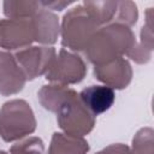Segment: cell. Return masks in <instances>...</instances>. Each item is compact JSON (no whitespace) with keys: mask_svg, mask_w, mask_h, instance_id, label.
I'll list each match as a JSON object with an SVG mask.
<instances>
[{"mask_svg":"<svg viewBox=\"0 0 154 154\" xmlns=\"http://www.w3.org/2000/svg\"><path fill=\"white\" fill-rule=\"evenodd\" d=\"M138 11L137 6L132 1H118L117 13L112 24H123L131 26L137 22Z\"/></svg>","mask_w":154,"mask_h":154,"instance_id":"cell-14","label":"cell"},{"mask_svg":"<svg viewBox=\"0 0 154 154\" xmlns=\"http://www.w3.org/2000/svg\"><path fill=\"white\" fill-rule=\"evenodd\" d=\"M85 73L87 66L82 58L63 48L58 57H55L49 70L46 72L45 78L54 84L67 87L69 84L79 83Z\"/></svg>","mask_w":154,"mask_h":154,"instance_id":"cell-5","label":"cell"},{"mask_svg":"<svg viewBox=\"0 0 154 154\" xmlns=\"http://www.w3.org/2000/svg\"><path fill=\"white\" fill-rule=\"evenodd\" d=\"M99 29L100 24L93 14L83 5H78L63 18L61 45L71 51H84Z\"/></svg>","mask_w":154,"mask_h":154,"instance_id":"cell-3","label":"cell"},{"mask_svg":"<svg viewBox=\"0 0 154 154\" xmlns=\"http://www.w3.org/2000/svg\"><path fill=\"white\" fill-rule=\"evenodd\" d=\"M36 130V119L25 100L14 99L0 108V136L5 142L20 140Z\"/></svg>","mask_w":154,"mask_h":154,"instance_id":"cell-4","label":"cell"},{"mask_svg":"<svg viewBox=\"0 0 154 154\" xmlns=\"http://www.w3.org/2000/svg\"><path fill=\"white\" fill-rule=\"evenodd\" d=\"M31 22L35 30V41L47 45H53L57 42L60 34V28L58 17L54 13L42 7L31 17Z\"/></svg>","mask_w":154,"mask_h":154,"instance_id":"cell-11","label":"cell"},{"mask_svg":"<svg viewBox=\"0 0 154 154\" xmlns=\"http://www.w3.org/2000/svg\"><path fill=\"white\" fill-rule=\"evenodd\" d=\"M136 46L131 29L123 24H108L100 28L84 49L90 63L95 66L103 65L117 58H122Z\"/></svg>","mask_w":154,"mask_h":154,"instance_id":"cell-1","label":"cell"},{"mask_svg":"<svg viewBox=\"0 0 154 154\" xmlns=\"http://www.w3.org/2000/svg\"><path fill=\"white\" fill-rule=\"evenodd\" d=\"M13 55L26 79L46 75L57 57L53 47H26Z\"/></svg>","mask_w":154,"mask_h":154,"instance_id":"cell-7","label":"cell"},{"mask_svg":"<svg viewBox=\"0 0 154 154\" xmlns=\"http://www.w3.org/2000/svg\"><path fill=\"white\" fill-rule=\"evenodd\" d=\"M45 146L41 138L29 137L10 148V154H43Z\"/></svg>","mask_w":154,"mask_h":154,"instance_id":"cell-16","label":"cell"},{"mask_svg":"<svg viewBox=\"0 0 154 154\" xmlns=\"http://www.w3.org/2000/svg\"><path fill=\"white\" fill-rule=\"evenodd\" d=\"M82 103L95 117L108 111L116 101L114 89L107 85H90L78 94Z\"/></svg>","mask_w":154,"mask_h":154,"instance_id":"cell-10","label":"cell"},{"mask_svg":"<svg viewBox=\"0 0 154 154\" xmlns=\"http://www.w3.org/2000/svg\"><path fill=\"white\" fill-rule=\"evenodd\" d=\"M96 154H132V153L128 146L117 143V144H111V146L106 147L105 149L100 150Z\"/></svg>","mask_w":154,"mask_h":154,"instance_id":"cell-17","label":"cell"},{"mask_svg":"<svg viewBox=\"0 0 154 154\" xmlns=\"http://www.w3.org/2000/svg\"><path fill=\"white\" fill-rule=\"evenodd\" d=\"M40 2L42 7H45L46 10L51 8V10H58V11H61L64 10V7L72 4L71 1H40Z\"/></svg>","mask_w":154,"mask_h":154,"instance_id":"cell-18","label":"cell"},{"mask_svg":"<svg viewBox=\"0 0 154 154\" xmlns=\"http://www.w3.org/2000/svg\"><path fill=\"white\" fill-rule=\"evenodd\" d=\"M25 81L14 55L7 51H0V94L7 96L19 93Z\"/></svg>","mask_w":154,"mask_h":154,"instance_id":"cell-9","label":"cell"},{"mask_svg":"<svg viewBox=\"0 0 154 154\" xmlns=\"http://www.w3.org/2000/svg\"><path fill=\"white\" fill-rule=\"evenodd\" d=\"M35 41V30L31 18L1 19L0 47L6 51L24 49Z\"/></svg>","mask_w":154,"mask_h":154,"instance_id":"cell-6","label":"cell"},{"mask_svg":"<svg viewBox=\"0 0 154 154\" xmlns=\"http://www.w3.org/2000/svg\"><path fill=\"white\" fill-rule=\"evenodd\" d=\"M88 150L89 144L83 137L54 132L48 154H87Z\"/></svg>","mask_w":154,"mask_h":154,"instance_id":"cell-12","label":"cell"},{"mask_svg":"<svg viewBox=\"0 0 154 154\" xmlns=\"http://www.w3.org/2000/svg\"><path fill=\"white\" fill-rule=\"evenodd\" d=\"M153 129L143 128L141 129L132 140V154H153Z\"/></svg>","mask_w":154,"mask_h":154,"instance_id":"cell-15","label":"cell"},{"mask_svg":"<svg viewBox=\"0 0 154 154\" xmlns=\"http://www.w3.org/2000/svg\"><path fill=\"white\" fill-rule=\"evenodd\" d=\"M4 13L8 19L31 18L42 5L40 1H4Z\"/></svg>","mask_w":154,"mask_h":154,"instance_id":"cell-13","label":"cell"},{"mask_svg":"<svg viewBox=\"0 0 154 154\" xmlns=\"http://www.w3.org/2000/svg\"><path fill=\"white\" fill-rule=\"evenodd\" d=\"M95 78L112 89H124L131 81L132 70L125 58H117L103 65L94 67Z\"/></svg>","mask_w":154,"mask_h":154,"instance_id":"cell-8","label":"cell"},{"mask_svg":"<svg viewBox=\"0 0 154 154\" xmlns=\"http://www.w3.org/2000/svg\"><path fill=\"white\" fill-rule=\"evenodd\" d=\"M53 112L57 113V120L64 134L83 137L89 134L95 125V117L82 103L78 94L66 88L60 101L54 106Z\"/></svg>","mask_w":154,"mask_h":154,"instance_id":"cell-2","label":"cell"},{"mask_svg":"<svg viewBox=\"0 0 154 154\" xmlns=\"http://www.w3.org/2000/svg\"><path fill=\"white\" fill-rule=\"evenodd\" d=\"M0 154H8V153H6V152H4V150H0Z\"/></svg>","mask_w":154,"mask_h":154,"instance_id":"cell-19","label":"cell"}]
</instances>
